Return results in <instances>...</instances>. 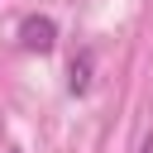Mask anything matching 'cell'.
Instances as JSON below:
<instances>
[{"label":"cell","mask_w":153,"mask_h":153,"mask_svg":"<svg viewBox=\"0 0 153 153\" xmlns=\"http://www.w3.org/2000/svg\"><path fill=\"white\" fill-rule=\"evenodd\" d=\"M139 153H153V134H148V139H143V143H139Z\"/></svg>","instance_id":"3957f363"},{"label":"cell","mask_w":153,"mask_h":153,"mask_svg":"<svg viewBox=\"0 0 153 153\" xmlns=\"http://www.w3.org/2000/svg\"><path fill=\"white\" fill-rule=\"evenodd\" d=\"M19 48L24 53H53L57 48V19L53 14H29V19H19Z\"/></svg>","instance_id":"6da1fadb"},{"label":"cell","mask_w":153,"mask_h":153,"mask_svg":"<svg viewBox=\"0 0 153 153\" xmlns=\"http://www.w3.org/2000/svg\"><path fill=\"white\" fill-rule=\"evenodd\" d=\"M10 153H24V148H10Z\"/></svg>","instance_id":"277c9868"},{"label":"cell","mask_w":153,"mask_h":153,"mask_svg":"<svg viewBox=\"0 0 153 153\" xmlns=\"http://www.w3.org/2000/svg\"><path fill=\"white\" fill-rule=\"evenodd\" d=\"M91 62H96L91 48H81V53L67 62V91H72V96H86V91H91Z\"/></svg>","instance_id":"7a4b0ae2"}]
</instances>
